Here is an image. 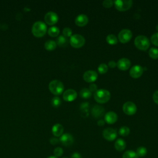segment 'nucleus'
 I'll return each instance as SVG.
<instances>
[{"label":"nucleus","instance_id":"1","mask_svg":"<svg viewBox=\"0 0 158 158\" xmlns=\"http://www.w3.org/2000/svg\"><path fill=\"white\" fill-rule=\"evenodd\" d=\"M94 98L95 101L99 104H104L107 102L110 98V92L104 89L97 90L94 94Z\"/></svg>","mask_w":158,"mask_h":158},{"label":"nucleus","instance_id":"2","mask_svg":"<svg viewBox=\"0 0 158 158\" xmlns=\"http://www.w3.org/2000/svg\"><path fill=\"white\" fill-rule=\"evenodd\" d=\"M134 44L138 49L146 51L149 48L150 42L149 39L146 36L138 35L135 38Z\"/></svg>","mask_w":158,"mask_h":158},{"label":"nucleus","instance_id":"3","mask_svg":"<svg viewBox=\"0 0 158 158\" xmlns=\"http://www.w3.org/2000/svg\"><path fill=\"white\" fill-rule=\"evenodd\" d=\"M47 27L46 24L41 21H38L34 23L32 27V33L36 37L43 36L46 32Z\"/></svg>","mask_w":158,"mask_h":158},{"label":"nucleus","instance_id":"4","mask_svg":"<svg viewBox=\"0 0 158 158\" xmlns=\"http://www.w3.org/2000/svg\"><path fill=\"white\" fill-rule=\"evenodd\" d=\"M63 83L57 80L51 81L49 84V89L50 91L55 95H60L64 91Z\"/></svg>","mask_w":158,"mask_h":158},{"label":"nucleus","instance_id":"5","mask_svg":"<svg viewBox=\"0 0 158 158\" xmlns=\"http://www.w3.org/2000/svg\"><path fill=\"white\" fill-rule=\"evenodd\" d=\"M85 40L84 37L79 34H75L70 36V44L71 46L75 48H81L84 45Z\"/></svg>","mask_w":158,"mask_h":158},{"label":"nucleus","instance_id":"6","mask_svg":"<svg viewBox=\"0 0 158 158\" xmlns=\"http://www.w3.org/2000/svg\"><path fill=\"white\" fill-rule=\"evenodd\" d=\"M115 8L119 11H125L128 10L132 6L131 0H116L114 2Z\"/></svg>","mask_w":158,"mask_h":158},{"label":"nucleus","instance_id":"7","mask_svg":"<svg viewBox=\"0 0 158 158\" xmlns=\"http://www.w3.org/2000/svg\"><path fill=\"white\" fill-rule=\"evenodd\" d=\"M131 38L132 32L129 29H123L119 32L118 35V40L122 43H126L128 42Z\"/></svg>","mask_w":158,"mask_h":158},{"label":"nucleus","instance_id":"8","mask_svg":"<svg viewBox=\"0 0 158 158\" xmlns=\"http://www.w3.org/2000/svg\"><path fill=\"white\" fill-rule=\"evenodd\" d=\"M137 108L136 105L131 101H127L123 105V110L124 113L128 115H134L136 112Z\"/></svg>","mask_w":158,"mask_h":158},{"label":"nucleus","instance_id":"9","mask_svg":"<svg viewBox=\"0 0 158 158\" xmlns=\"http://www.w3.org/2000/svg\"><path fill=\"white\" fill-rule=\"evenodd\" d=\"M58 15L54 12H48L44 15V21L48 25H52L56 23L58 21Z\"/></svg>","mask_w":158,"mask_h":158},{"label":"nucleus","instance_id":"10","mask_svg":"<svg viewBox=\"0 0 158 158\" xmlns=\"http://www.w3.org/2000/svg\"><path fill=\"white\" fill-rule=\"evenodd\" d=\"M103 137L107 141H111L114 140L117 137V131L115 129L112 128H107L102 131Z\"/></svg>","mask_w":158,"mask_h":158},{"label":"nucleus","instance_id":"11","mask_svg":"<svg viewBox=\"0 0 158 158\" xmlns=\"http://www.w3.org/2000/svg\"><path fill=\"white\" fill-rule=\"evenodd\" d=\"M74 139L72 135L69 133L62 134L59 139V141L65 146H69L73 143Z\"/></svg>","mask_w":158,"mask_h":158},{"label":"nucleus","instance_id":"12","mask_svg":"<svg viewBox=\"0 0 158 158\" xmlns=\"http://www.w3.org/2000/svg\"><path fill=\"white\" fill-rule=\"evenodd\" d=\"M83 79L88 83H92L96 80L98 78V73L94 70H88L83 74Z\"/></svg>","mask_w":158,"mask_h":158},{"label":"nucleus","instance_id":"13","mask_svg":"<svg viewBox=\"0 0 158 158\" xmlns=\"http://www.w3.org/2000/svg\"><path fill=\"white\" fill-rule=\"evenodd\" d=\"M143 72V68L138 65L133 66L130 70V75L133 78L140 77Z\"/></svg>","mask_w":158,"mask_h":158},{"label":"nucleus","instance_id":"14","mask_svg":"<svg viewBox=\"0 0 158 158\" xmlns=\"http://www.w3.org/2000/svg\"><path fill=\"white\" fill-rule=\"evenodd\" d=\"M77 96V93L76 91L73 89H69L64 91L63 94V99L68 102H71L74 101Z\"/></svg>","mask_w":158,"mask_h":158},{"label":"nucleus","instance_id":"15","mask_svg":"<svg viewBox=\"0 0 158 158\" xmlns=\"http://www.w3.org/2000/svg\"><path fill=\"white\" fill-rule=\"evenodd\" d=\"M130 65L131 62L130 61V60L125 57L120 59L117 63V67L121 70H127L130 68Z\"/></svg>","mask_w":158,"mask_h":158},{"label":"nucleus","instance_id":"16","mask_svg":"<svg viewBox=\"0 0 158 158\" xmlns=\"http://www.w3.org/2000/svg\"><path fill=\"white\" fill-rule=\"evenodd\" d=\"M118 116L114 112L110 111L107 112L104 115V120L108 124H113L117 120Z\"/></svg>","mask_w":158,"mask_h":158},{"label":"nucleus","instance_id":"17","mask_svg":"<svg viewBox=\"0 0 158 158\" xmlns=\"http://www.w3.org/2000/svg\"><path fill=\"white\" fill-rule=\"evenodd\" d=\"M75 24L79 27H84L85 26L88 22V17L83 14H79L75 20Z\"/></svg>","mask_w":158,"mask_h":158},{"label":"nucleus","instance_id":"18","mask_svg":"<svg viewBox=\"0 0 158 158\" xmlns=\"http://www.w3.org/2000/svg\"><path fill=\"white\" fill-rule=\"evenodd\" d=\"M104 113V109L103 107L98 105L94 106L92 110H91V114L95 118H100L103 115Z\"/></svg>","mask_w":158,"mask_h":158},{"label":"nucleus","instance_id":"19","mask_svg":"<svg viewBox=\"0 0 158 158\" xmlns=\"http://www.w3.org/2000/svg\"><path fill=\"white\" fill-rule=\"evenodd\" d=\"M64 131V128L62 125L59 123H56L53 125L52 128V133L55 136H60L62 135Z\"/></svg>","mask_w":158,"mask_h":158},{"label":"nucleus","instance_id":"20","mask_svg":"<svg viewBox=\"0 0 158 158\" xmlns=\"http://www.w3.org/2000/svg\"><path fill=\"white\" fill-rule=\"evenodd\" d=\"M114 146H115V148L117 151H118L119 152H121V151H123L125 149L126 143L123 139L119 138V139H117L116 141L115 142Z\"/></svg>","mask_w":158,"mask_h":158},{"label":"nucleus","instance_id":"21","mask_svg":"<svg viewBox=\"0 0 158 158\" xmlns=\"http://www.w3.org/2000/svg\"><path fill=\"white\" fill-rule=\"evenodd\" d=\"M57 44L56 42L53 40H48L46 41L44 44V48L48 51H52L54 50L56 48Z\"/></svg>","mask_w":158,"mask_h":158},{"label":"nucleus","instance_id":"22","mask_svg":"<svg viewBox=\"0 0 158 158\" xmlns=\"http://www.w3.org/2000/svg\"><path fill=\"white\" fill-rule=\"evenodd\" d=\"M68 43V40L67 39L66 37H65L63 35L59 36L56 41V44L60 46V47H64L67 45Z\"/></svg>","mask_w":158,"mask_h":158},{"label":"nucleus","instance_id":"23","mask_svg":"<svg viewBox=\"0 0 158 158\" xmlns=\"http://www.w3.org/2000/svg\"><path fill=\"white\" fill-rule=\"evenodd\" d=\"M106 41L109 44L114 45L117 43L118 40L115 35H114L113 34H109L106 36Z\"/></svg>","mask_w":158,"mask_h":158},{"label":"nucleus","instance_id":"24","mask_svg":"<svg viewBox=\"0 0 158 158\" xmlns=\"http://www.w3.org/2000/svg\"><path fill=\"white\" fill-rule=\"evenodd\" d=\"M80 96L83 99H88L91 96V92L89 89L83 88L80 91Z\"/></svg>","mask_w":158,"mask_h":158},{"label":"nucleus","instance_id":"25","mask_svg":"<svg viewBox=\"0 0 158 158\" xmlns=\"http://www.w3.org/2000/svg\"><path fill=\"white\" fill-rule=\"evenodd\" d=\"M137 154L136 152L132 150H128L125 151L122 156V158H138Z\"/></svg>","mask_w":158,"mask_h":158},{"label":"nucleus","instance_id":"26","mask_svg":"<svg viewBox=\"0 0 158 158\" xmlns=\"http://www.w3.org/2000/svg\"><path fill=\"white\" fill-rule=\"evenodd\" d=\"M48 33L51 36L55 37L59 34V29L57 27H51L48 29Z\"/></svg>","mask_w":158,"mask_h":158},{"label":"nucleus","instance_id":"27","mask_svg":"<svg viewBox=\"0 0 158 158\" xmlns=\"http://www.w3.org/2000/svg\"><path fill=\"white\" fill-rule=\"evenodd\" d=\"M149 56L153 59H158V49L156 48H151L149 50Z\"/></svg>","mask_w":158,"mask_h":158},{"label":"nucleus","instance_id":"28","mask_svg":"<svg viewBox=\"0 0 158 158\" xmlns=\"http://www.w3.org/2000/svg\"><path fill=\"white\" fill-rule=\"evenodd\" d=\"M118 133L122 136H127L130 133V128L128 127L123 126L120 128L118 130Z\"/></svg>","mask_w":158,"mask_h":158},{"label":"nucleus","instance_id":"29","mask_svg":"<svg viewBox=\"0 0 158 158\" xmlns=\"http://www.w3.org/2000/svg\"><path fill=\"white\" fill-rule=\"evenodd\" d=\"M136 153L138 157H144L147 154V149L143 146H139L137 148Z\"/></svg>","mask_w":158,"mask_h":158},{"label":"nucleus","instance_id":"30","mask_svg":"<svg viewBox=\"0 0 158 158\" xmlns=\"http://www.w3.org/2000/svg\"><path fill=\"white\" fill-rule=\"evenodd\" d=\"M98 72H99V73H101V74H104V73H106V72H107V70H108V67H107V65L106 64L102 63V64H101L98 66Z\"/></svg>","mask_w":158,"mask_h":158},{"label":"nucleus","instance_id":"31","mask_svg":"<svg viewBox=\"0 0 158 158\" xmlns=\"http://www.w3.org/2000/svg\"><path fill=\"white\" fill-rule=\"evenodd\" d=\"M51 103H52V105L53 107H59L60 105L61 101H60V98L59 97L56 96V97H54L52 99Z\"/></svg>","mask_w":158,"mask_h":158},{"label":"nucleus","instance_id":"32","mask_svg":"<svg viewBox=\"0 0 158 158\" xmlns=\"http://www.w3.org/2000/svg\"><path fill=\"white\" fill-rule=\"evenodd\" d=\"M151 41L154 45L158 46V32L154 33L151 36Z\"/></svg>","mask_w":158,"mask_h":158},{"label":"nucleus","instance_id":"33","mask_svg":"<svg viewBox=\"0 0 158 158\" xmlns=\"http://www.w3.org/2000/svg\"><path fill=\"white\" fill-rule=\"evenodd\" d=\"M62 33L65 37H70L72 36V31L71 28H70L69 27H65L63 29Z\"/></svg>","mask_w":158,"mask_h":158},{"label":"nucleus","instance_id":"34","mask_svg":"<svg viewBox=\"0 0 158 158\" xmlns=\"http://www.w3.org/2000/svg\"><path fill=\"white\" fill-rule=\"evenodd\" d=\"M54 154L56 157H60L63 154V149L60 147H57L54 150Z\"/></svg>","mask_w":158,"mask_h":158},{"label":"nucleus","instance_id":"35","mask_svg":"<svg viewBox=\"0 0 158 158\" xmlns=\"http://www.w3.org/2000/svg\"><path fill=\"white\" fill-rule=\"evenodd\" d=\"M113 4H114V1H112V0H104L102 2L103 6L106 8H109L112 7Z\"/></svg>","mask_w":158,"mask_h":158},{"label":"nucleus","instance_id":"36","mask_svg":"<svg viewBox=\"0 0 158 158\" xmlns=\"http://www.w3.org/2000/svg\"><path fill=\"white\" fill-rule=\"evenodd\" d=\"M89 107V103L88 102H83L80 105V109L83 112H86Z\"/></svg>","mask_w":158,"mask_h":158},{"label":"nucleus","instance_id":"37","mask_svg":"<svg viewBox=\"0 0 158 158\" xmlns=\"http://www.w3.org/2000/svg\"><path fill=\"white\" fill-rule=\"evenodd\" d=\"M97 88H98V86L96 84L94 83H91L89 85V89L90 90L91 92H96L97 91Z\"/></svg>","mask_w":158,"mask_h":158},{"label":"nucleus","instance_id":"38","mask_svg":"<svg viewBox=\"0 0 158 158\" xmlns=\"http://www.w3.org/2000/svg\"><path fill=\"white\" fill-rule=\"evenodd\" d=\"M152 99L154 101V102L157 104H158V90L155 91L152 95Z\"/></svg>","mask_w":158,"mask_h":158},{"label":"nucleus","instance_id":"39","mask_svg":"<svg viewBox=\"0 0 158 158\" xmlns=\"http://www.w3.org/2000/svg\"><path fill=\"white\" fill-rule=\"evenodd\" d=\"M50 143L51 144H53V145H55L56 144H57L59 142V139H57V138H51L50 139Z\"/></svg>","mask_w":158,"mask_h":158},{"label":"nucleus","instance_id":"40","mask_svg":"<svg viewBox=\"0 0 158 158\" xmlns=\"http://www.w3.org/2000/svg\"><path fill=\"white\" fill-rule=\"evenodd\" d=\"M108 66L110 68H115L116 66H117V63L113 60H111V61H109V63H108Z\"/></svg>","mask_w":158,"mask_h":158},{"label":"nucleus","instance_id":"41","mask_svg":"<svg viewBox=\"0 0 158 158\" xmlns=\"http://www.w3.org/2000/svg\"><path fill=\"white\" fill-rule=\"evenodd\" d=\"M71 158H81V156L80 155V153L78 152H73L72 156H71Z\"/></svg>","mask_w":158,"mask_h":158},{"label":"nucleus","instance_id":"42","mask_svg":"<svg viewBox=\"0 0 158 158\" xmlns=\"http://www.w3.org/2000/svg\"><path fill=\"white\" fill-rule=\"evenodd\" d=\"M105 123V122L102 119H100L98 121V125L99 126H103Z\"/></svg>","mask_w":158,"mask_h":158},{"label":"nucleus","instance_id":"43","mask_svg":"<svg viewBox=\"0 0 158 158\" xmlns=\"http://www.w3.org/2000/svg\"><path fill=\"white\" fill-rule=\"evenodd\" d=\"M47 158H57V157H56V156H49V157H47Z\"/></svg>","mask_w":158,"mask_h":158},{"label":"nucleus","instance_id":"44","mask_svg":"<svg viewBox=\"0 0 158 158\" xmlns=\"http://www.w3.org/2000/svg\"><path fill=\"white\" fill-rule=\"evenodd\" d=\"M156 30L158 31V24L156 25Z\"/></svg>","mask_w":158,"mask_h":158},{"label":"nucleus","instance_id":"45","mask_svg":"<svg viewBox=\"0 0 158 158\" xmlns=\"http://www.w3.org/2000/svg\"><path fill=\"white\" fill-rule=\"evenodd\" d=\"M63 158H67V157H63Z\"/></svg>","mask_w":158,"mask_h":158}]
</instances>
